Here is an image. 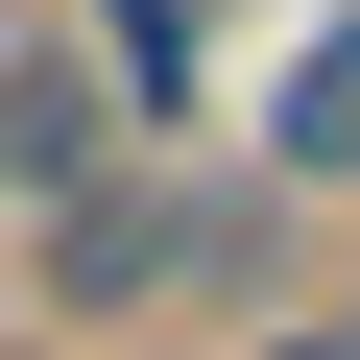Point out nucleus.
<instances>
[{
    "instance_id": "obj_1",
    "label": "nucleus",
    "mask_w": 360,
    "mask_h": 360,
    "mask_svg": "<svg viewBox=\"0 0 360 360\" xmlns=\"http://www.w3.org/2000/svg\"><path fill=\"white\" fill-rule=\"evenodd\" d=\"M240 264H264V193H217V168H120L96 217H49V312H168Z\"/></svg>"
},
{
    "instance_id": "obj_2",
    "label": "nucleus",
    "mask_w": 360,
    "mask_h": 360,
    "mask_svg": "<svg viewBox=\"0 0 360 360\" xmlns=\"http://www.w3.org/2000/svg\"><path fill=\"white\" fill-rule=\"evenodd\" d=\"M120 168H144V144H120V72H72V49L25 25V49H0V193H25V217H96Z\"/></svg>"
},
{
    "instance_id": "obj_3",
    "label": "nucleus",
    "mask_w": 360,
    "mask_h": 360,
    "mask_svg": "<svg viewBox=\"0 0 360 360\" xmlns=\"http://www.w3.org/2000/svg\"><path fill=\"white\" fill-rule=\"evenodd\" d=\"M336 168H360V25L288 72V144H264V193H336Z\"/></svg>"
},
{
    "instance_id": "obj_4",
    "label": "nucleus",
    "mask_w": 360,
    "mask_h": 360,
    "mask_svg": "<svg viewBox=\"0 0 360 360\" xmlns=\"http://www.w3.org/2000/svg\"><path fill=\"white\" fill-rule=\"evenodd\" d=\"M96 49H120V72L168 96V72H193V0H96Z\"/></svg>"
},
{
    "instance_id": "obj_5",
    "label": "nucleus",
    "mask_w": 360,
    "mask_h": 360,
    "mask_svg": "<svg viewBox=\"0 0 360 360\" xmlns=\"http://www.w3.org/2000/svg\"><path fill=\"white\" fill-rule=\"evenodd\" d=\"M336 336H360V288H336Z\"/></svg>"
}]
</instances>
